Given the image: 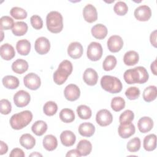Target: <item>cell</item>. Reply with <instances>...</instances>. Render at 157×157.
<instances>
[{"mask_svg":"<svg viewBox=\"0 0 157 157\" xmlns=\"http://www.w3.org/2000/svg\"><path fill=\"white\" fill-rule=\"evenodd\" d=\"M25 156V154L24 151L21 148H15L12 149L9 155L10 157H17V156L24 157Z\"/></svg>","mask_w":157,"mask_h":157,"instance_id":"47","label":"cell"},{"mask_svg":"<svg viewBox=\"0 0 157 157\" xmlns=\"http://www.w3.org/2000/svg\"><path fill=\"white\" fill-rule=\"evenodd\" d=\"M29 156H34V157H36V156H42V155L39 153V152L35 151V152H33L31 154H30Z\"/></svg>","mask_w":157,"mask_h":157,"instance_id":"52","label":"cell"},{"mask_svg":"<svg viewBox=\"0 0 157 157\" xmlns=\"http://www.w3.org/2000/svg\"><path fill=\"white\" fill-rule=\"evenodd\" d=\"M107 45L110 52L117 53L122 48L123 46V40L120 36L113 35L108 39Z\"/></svg>","mask_w":157,"mask_h":157,"instance_id":"12","label":"cell"},{"mask_svg":"<svg viewBox=\"0 0 157 157\" xmlns=\"http://www.w3.org/2000/svg\"><path fill=\"white\" fill-rule=\"evenodd\" d=\"M33 120V113L29 110H24L13 114L10 118L9 123L12 129L20 130L28 125Z\"/></svg>","mask_w":157,"mask_h":157,"instance_id":"3","label":"cell"},{"mask_svg":"<svg viewBox=\"0 0 157 157\" xmlns=\"http://www.w3.org/2000/svg\"><path fill=\"white\" fill-rule=\"evenodd\" d=\"M139 60V56L137 52L134 50H130L125 53L123 56L124 63L129 66L136 64Z\"/></svg>","mask_w":157,"mask_h":157,"instance_id":"28","label":"cell"},{"mask_svg":"<svg viewBox=\"0 0 157 157\" xmlns=\"http://www.w3.org/2000/svg\"><path fill=\"white\" fill-rule=\"evenodd\" d=\"M66 156H67V157H68V156L80 157V156H81V155H80V152L78 151V150L76 148V149H72V150L68 151L66 155Z\"/></svg>","mask_w":157,"mask_h":157,"instance_id":"50","label":"cell"},{"mask_svg":"<svg viewBox=\"0 0 157 157\" xmlns=\"http://www.w3.org/2000/svg\"><path fill=\"white\" fill-rule=\"evenodd\" d=\"M83 79L86 85L89 86H94L98 82V73L92 68H87L83 72Z\"/></svg>","mask_w":157,"mask_h":157,"instance_id":"17","label":"cell"},{"mask_svg":"<svg viewBox=\"0 0 157 157\" xmlns=\"http://www.w3.org/2000/svg\"><path fill=\"white\" fill-rule=\"evenodd\" d=\"M77 149L80 152L81 156H87L90 154L92 150V144L86 139L80 140L77 145Z\"/></svg>","mask_w":157,"mask_h":157,"instance_id":"30","label":"cell"},{"mask_svg":"<svg viewBox=\"0 0 157 157\" xmlns=\"http://www.w3.org/2000/svg\"><path fill=\"white\" fill-rule=\"evenodd\" d=\"M34 48L39 55H45L50 49V42L45 37H38L35 41Z\"/></svg>","mask_w":157,"mask_h":157,"instance_id":"11","label":"cell"},{"mask_svg":"<svg viewBox=\"0 0 157 157\" xmlns=\"http://www.w3.org/2000/svg\"><path fill=\"white\" fill-rule=\"evenodd\" d=\"M28 29V26L26 23L24 21H17L14 23L12 32L16 36H21L27 33Z\"/></svg>","mask_w":157,"mask_h":157,"instance_id":"33","label":"cell"},{"mask_svg":"<svg viewBox=\"0 0 157 157\" xmlns=\"http://www.w3.org/2000/svg\"><path fill=\"white\" fill-rule=\"evenodd\" d=\"M156 33H157V31L155 29L150 34V43L155 48L157 47V45H156Z\"/></svg>","mask_w":157,"mask_h":157,"instance_id":"48","label":"cell"},{"mask_svg":"<svg viewBox=\"0 0 157 157\" xmlns=\"http://www.w3.org/2000/svg\"><path fill=\"white\" fill-rule=\"evenodd\" d=\"M72 70L73 66L70 61L67 59L62 61L53 75L54 82L58 85H63L71 75Z\"/></svg>","mask_w":157,"mask_h":157,"instance_id":"2","label":"cell"},{"mask_svg":"<svg viewBox=\"0 0 157 157\" xmlns=\"http://www.w3.org/2000/svg\"><path fill=\"white\" fill-rule=\"evenodd\" d=\"M111 108L115 112H119L125 107V101L120 96H116L112 98L110 103Z\"/></svg>","mask_w":157,"mask_h":157,"instance_id":"37","label":"cell"},{"mask_svg":"<svg viewBox=\"0 0 157 157\" xmlns=\"http://www.w3.org/2000/svg\"><path fill=\"white\" fill-rule=\"evenodd\" d=\"M65 98L69 101L77 100L80 96V90L78 86L75 84H69L66 86L64 90Z\"/></svg>","mask_w":157,"mask_h":157,"instance_id":"13","label":"cell"},{"mask_svg":"<svg viewBox=\"0 0 157 157\" xmlns=\"http://www.w3.org/2000/svg\"><path fill=\"white\" fill-rule=\"evenodd\" d=\"M140 94V90L136 86H131L125 91V95L129 100L137 99Z\"/></svg>","mask_w":157,"mask_h":157,"instance_id":"44","label":"cell"},{"mask_svg":"<svg viewBox=\"0 0 157 157\" xmlns=\"http://www.w3.org/2000/svg\"><path fill=\"white\" fill-rule=\"evenodd\" d=\"M137 127L140 132L147 133L152 129L153 121L149 117H141L138 121Z\"/></svg>","mask_w":157,"mask_h":157,"instance_id":"18","label":"cell"},{"mask_svg":"<svg viewBox=\"0 0 157 157\" xmlns=\"http://www.w3.org/2000/svg\"><path fill=\"white\" fill-rule=\"evenodd\" d=\"M10 15L16 20H23L27 17L26 11L19 7H13L10 10Z\"/></svg>","mask_w":157,"mask_h":157,"instance_id":"38","label":"cell"},{"mask_svg":"<svg viewBox=\"0 0 157 157\" xmlns=\"http://www.w3.org/2000/svg\"><path fill=\"white\" fill-rule=\"evenodd\" d=\"M31 25L35 29L39 30L43 27V21L41 17L37 15H34L30 18Z\"/></svg>","mask_w":157,"mask_h":157,"instance_id":"46","label":"cell"},{"mask_svg":"<svg viewBox=\"0 0 157 157\" xmlns=\"http://www.w3.org/2000/svg\"><path fill=\"white\" fill-rule=\"evenodd\" d=\"M135 18L140 21H147L151 16V10L147 5H142L137 7L134 12Z\"/></svg>","mask_w":157,"mask_h":157,"instance_id":"10","label":"cell"},{"mask_svg":"<svg viewBox=\"0 0 157 157\" xmlns=\"http://www.w3.org/2000/svg\"><path fill=\"white\" fill-rule=\"evenodd\" d=\"M12 71L18 74H22L27 71L29 67L28 62L23 59H17L12 64Z\"/></svg>","mask_w":157,"mask_h":157,"instance_id":"22","label":"cell"},{"mask_svg":"<svg viewBox=\"0 0 157 157\" xmlns=\"http://www.w3.org/2000/svg\"><path fill=\"white\" fill-rule=\"evenodd\" d=\"M77 113L80 118L87 120L91 118L92 112L91 109L86 105H80L77 108Z\"/></svg>","mask_w":157,"mask_h":157,"instance_id":"35","label":"cell"},{"mask_svg":"<svg viewBox=\"0 0 157 157\" xmlns=\"http://www.w3.org/2000/svg\"><path fill=\"white\" fill-rule=\"evenodd\" d=\"M157 96V89L155 85H150L145 88L143 92V99L147 102L153 101Z\"/></svg>","mask_w":157,"mask_h":157,"instance_id":"31","label":"cell"},{"mask_svg":"<svg viewBox=\"0 0 157 157\" xmlns=\"http://www.w3.org/2000/svg\"><path fill=\"white\" fill-rule=\"evenodd\" d=\"M1 34H2V37H1V41H2V40H3V32H2V31L1 30Z\"/></svg>","mask_w":157,"mask_h":157,"instance_id":"53","label":"cell"},{"mask_svg":"<svg viewBox=\"0 0 157 157\" xmlns=\"http://www.w3.org/2000/svg\"><path fill=\"white\" fill-rule=\"evenodd\" d=\"M83 52V47L78 42H71L67 47V54L73 59L80 58L82 56Z\"/></svg>","mask_w":157,"mask_h":157,"instance_id":"16","label":"cell"},{"mask_svg":"<svg viewBox=\"0 0 157 157\" xmlns=\"http://www.w3.org/2000/svg\"><path fill=\"white\" fill-rule=\"evenodd\" d=\"M83 17L84 20L88 23H93L98 19V13L96 7L91 4H86L83 9Z\"/></svg>","mask_w":157,"mask_h":157,"instance_id":"14","label":"cell"},{"mask_svg":"<svg viewBox=\"0 0 157 157\" xmlns=\"http://www.w3.org/2000/svg\"><path fill=\"white\" fill-rule=\"evenodd\" d=\"M60 140L61 144L65 147L72 146L76 140L75 134L69 130H65L60 134Z\"/></svg>","mask_w":157,"mask_h":157,"instance_id":"20","label":"cell"},{"mask_svg":"<svg viewBox=\"0 0 157 157\" xmlns=\"http://www.w3.org/2000/svg\"><path fill=\"white\" fill-rule=\"evenodd\" d=\"M8 151L7 145L3 141H0V155H2L6 154Z\"/></svg>","mask_w":157,"mask_h":157,"instance_id":"49","label":"cell"},{"mask_svg":"<svg viewBox=\"0 0 157 157\" xmlns=\"http://www.w3.org/2000/svg\"><path fill=\"white\" fill-rule=\"evenodd\" d=\"M78 132L83 137H91L95 132L94 126L89 122H85L80 124L78 126Z\"/></svg>","mask_w":157,"mask_h":157,"instance_id":"23","label":"cell"},{"mask_svg":"<svg viewBox=\"0 0 157 157\" xmlns=\"http://www.w3.org/2000/svg\"><path fill=\"white\" fill-rule=\"evenodd\" d=\"M136 128L131 122L124 124H120L118 128V135L123 139H127L134 134Z\"/></svg>","mask_w":157,"mask_h":157,"instance_id":"15","label":"cell"},{"mask_svg":"<svg viewBox=\"0 0 157 157\" xmlns=\"http://www.w3.org/2000/svg\"><path fill=\"white\" fill-rule=\"evenodd\" d=\"M2 82L5 88L10 90H14L18 87L20 82L17 77L13 75H6L2 79Z\"/></svg>","mask_w":157,"mask_h":157,"instance_id":"29","label":"cell"},{"mask_svg":"<svg viewBox=\"0 0 157 157\" xmlns=\"http://www.w3.org/2000/svg\"><path fill=\"white\" fill-rule=\"evenodd\" d=\"M47 130V123L42 120H37L31 126V131L37 136H41Z\"/></svg>","mask_w":157,"mask_h":157,"instance_id":"32","label":"cell"},{"mask_svg":"<svg viewBox=\"0 0 157 157\" xmlns=\"http://www.w3.org/2000/svg\"><path fill=\"white\" fill-rule=\"evenodd\" d=\"M141 145V142L139 137H134L131 139L126 145L128 150L130 152L134 153L139 150Z\"/></svg>","mask_w":157,"mask_h":157,"instance_id":"40","label":"cell"},{"mask_svg":"<svg viewBox=\"0 0 157 157\" xmlns=\"http://www.w3.org/2000/svg\"><path fill=\"white\" fill-rule=\"evenodd\" d=\"M47 29L55 34L60 33L63 28V18L62 15L58 11H51L46 17Z\"/></svg>","mask_w":157,"mask_h":157,"instance_id":"4","label":"cell"},{"mask_svg":"<svg viewBox=\"0 0 157 157\" xmlns=\"http://www.w3.org/2000/svg\"><path fill=\"white\" fill-rule=\"evenodd\" d=\"M101 86L103 90L112 94L120 93L123 85L119 78L111 75H104L101 79Z\"/></svg>","mask_w":157,"mask_h":157,"instance_id":"5","label":"cell"},{"mask_svg":"<svg viewBox=\"0 0 157 157\" xmlns=\"http://www.w3.org/2000/svg\"><path fill=\"white\" fill-rule=\"evenodd\" d=\"M149 75L147 69L143 66H137L126 70L123 74V78L128 84H143L148 80Z\"/></svg>","mask_w":157,"mask_h":157,"instance_id":"1","label":"cell"},{"mask_svg":"<svg viewBox=\"0 0 157 157\" xmlns=\"http://www.w3.org/2000/svg\"><path fill=\"white\" fill-rule=\"evenodd\" d=\"M150 69H151L152 73L155 75H156L157 73H156V59L153 62L151 63V64L150 65Z\"/></svg>","mask_w":157,"mask_h":157,"instance_id":"51","label":"cell"},{"mask_svg":"<svg viewBox=\"0 0 157 157\" xmlns=\"http://www.w3.org/2000/svg\"><path fill=\"white\" fill-rule=\"evenodd\" d=\"M25 86L29 90H36L40 86L41 80L38 75L31 72L26 75L23 78Z\"/></svg>","mask_w":157,"mask_h":157,"instance_id":"7","label":"cell"},{"mask_svg":"<svg viewBox=\"0 0 157 157\" xmlns=\"http://www.w3.org/2000/svg\"><path fill=\"white\" fill-rule=\"evenodd\" d=\"M92 36L97 39H104L108 33V30L107 27L101 23L95 25L91 28V29Z\"/></svg>","mask_w":157,"mask_h":157,"instance_id":"21","label":"cell"},{"mask_svg":"<svg viewBox=\"0 0 157 157\" xmlns=\"http://www.w3.org/2000/svg\"><path fill=\"white\" fill-rule=\"evenodd\" d=\"M31 100L29 93L25 90L18 91L13 96V102L18 107H23L28 105Z\"/></svg>","mask_w":157,"mask_h":157,"instance_id":"9","label":"cell"},{"mask_svg":"<svg viewBox=\"0 0 157 157\" xmlns=\"http://www.w3.org/2000/svg\"><path fill=\"white\" fill-rule=\"evenodd\" d=\"M12 110V105L9 100L2 99L0 101V111L2 115H8Z\"/></svg>","mask_w":157,"mask_h":157,"instance_id":"45","label":"cell"},{"mask_svg":"<svg viewBox=\"0 0 157 157\" xmlns=\"http://www.w3.org/2000/svg\"><path fill=\"white\" fill-rule=\"evenodd\" d=\"M19 141L20 145L27 150L32 149L36 145L35 138L31 134L28 133L21 135Z\"/></svg>","mask_w":157,"mask_h":157,"instance_id":"25","label":"cell"},{"mask_svg":"<svg viewBox=\"0 0 157 157\" xmlns=\"http://www.w3.org/2000/svg\"><path fill=\"white\" fill-rule=\"evenodd\" d=\"M143 147L147 151H151L156 147V136L155 134H150L144 137Z\"/></svg>","mask_w":157,"mask_h":157,"instance_id":"26","label":"cell"},{"mask_svg":"<svg viewBox=\"0 0 157 157\" xmlns=\"http://www.w3.org/2000/svg\"><path fill=\"white\" fill-rule=\"evenodd\" d=\"M103 53V49L101 44L96 42H91L86 51V55L88 59L92 61H96L101 59Z\"/></svg>","mask_w":157,"mask_h":157,"instance_id":"6","label":"cell"},{"mask_svg":"<svg viewBox=\"0 0 157 157\" xmlns=\"http://www.w3.org/2000/svg\"><path fill=\"white\" fill-rule=\"evenodd\" d=\"M0 55L3 59L9 61L15 56V49L12 45L4 44L0 47Z\"/></svg>","mask_w":157,"mask_h":157,"instance_id":"19","label":"cell"},{"mask_svg":"<svg viewBox=\"0 0 157 157\" xmlns=\"http://www.w3.org/2000/svg\"><path fill=\"white\" fill-rule=\"evenodd\" d=\"M113 11L116 14L120 16H123L128 11L127 4L123 1H118L113 7Z\"/></svg>","mask_w":157,"mask_h":157,"instance_id":"42","label":"cell"},{"mask_svg":"<svg viewBox=\"0 0 157 157\" xmlns=\"http://www.w3.org/2000/svg\"><path fill=\"white\" fill-rule=\"evenodd\" d=\"M59 118L64 123H71L75 120L74 112L72 109L68 108L63 109L59 112Z\"/></svg>","mask_w":157,"mask_h":157,"instance_id":"34","label":"cell"},{"mask_svg":"<svg viewBox=\"0 0 157 157\" xmlns=\"http://www.w3.org/2000/svg\"><path fill=\"white\" fill-rule=\"evenodd\" d=\"M31 47V43L26 39L19 40L16 44L17 52L23 56H26L29 53Z\"/></svg>","mask_w":157,"mask_h":157,"instance_id":"27","label":"cell"},{"mask_svg":"<svg viewBox=\"0 0 157 157\" xmlns=\"http://www.w3.org/2000/svg\"><path fill=\"white\" fill-rule=\"evenodd\" d=\"M117 59L113 55H108L104 59L102 63L103 69L105 71L113 70L117 65Z\"/></svg>","mask_w":157,"mask_h":157,"instance_id":"36","label":"cell"},{"mask_svg":"<svg viewBox=\"0 0 157 157\" xmlns=\"http://www.w3.org/2000/svg\"><path fill=\"white\" fill-rule=\"evenodd\" d=\"M14 23H15L12 18L9 16H2L0 19L1 29L2 31L12 29Z\"/></svg>","mask_w":157,"mask_h":157,"instance_id":"41","label":"cell"},{"mask_svg":"<svg viewBox=\"0 0 157 157\" xmlns=\"http://www.w3.org/2000/svg\"><path fill=\"white\" fill-rule=\"evenodd\" d=\"M134 118V114L131 110H126L124 111L119 117V121L120 124H124L131 123Z\"/></svg>","mask_w":157,"mask_h":157,"instance_id":"43","label":"cell"},{"mask_svg":"<svg viewBox=\"0 0 157 157\" xmlns=\"http://www.w3.org/2000/svg\"><path fill=\"white\" fill-rule=\"evenodd\" d=\"M58 110V105L54 101H47L44 105V113L47 116L54 115Z\"/></svg>","mask_w":157,"mask_h":157,"instance_id":"39","label":"cell"},{"mask_svg":"<svg viewBox=\"0 0 157 157\" xmlns=\"http://www.w3.org/2000/svg\"><path fill=\"white\" fill-rule=\"evenodd\" d=\"M42 144L45 150L51 151L56 148L58 146V140L55 136L52 134H48L44 137Z\"/></svg>","mask_w":157,"mask_h":157,"instance_id":"24","label":"cell"},{"mask_svg":"<svg viewBox=\"0 0 157 157\" xmlns=\"http://www.w3.org/2000/svg\"><path fill=\"white\" fill-rule=\"evenodd\" d=\"M96 123L101 126H107L113 121V116L110 112L107 109L99 110L96 115Z\"/></svg>","mask_w":157,"mask_h":157,"instance_id":"8","label":"cell"}]
</instances>
